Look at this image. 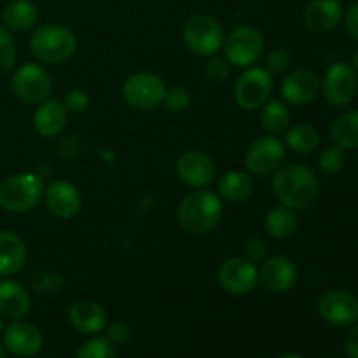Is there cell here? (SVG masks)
I'll use <instances>...</instances> for the list:
<instances>
[{
	"instance_id": "cell-19",
	"label": "cell",
	"mask_w": 358,
	"mask_h": 358,
	"mask_svg": "<svg viewBox=\"0 0 358 358\" xmlns=\"http://www.w3.org/2000/svg\"><path fill=\"white\" fill-rule=\"evenodd\" d=\"M70 324L77 332L84 336H96L107 327V311L96 301L83 299L77 301L70 308Z\"/></svg>"
},
{
	"instance_id": "cell-21",
	"label": "cell",
	"mask_w": 358,
	"mask_h": 358,
	"mask_svg": "<svg viewBox=\"0 0 358 358\" xmlns=\"http://www.w3.org/2000/svg\"><path fill=\"white\" fill-rule=\"evenodd\" d=\"M66 112L63 101L48 98L45 101L38 103L37 110L34 114V128L44 138H55L65 129L66 126Z\"/></svg>"
},
{
	"instance_id": "cell-18",
	"label": "cell",
	"mask_w": 358,
	"mask_h": 358,
	"mask_svg": "<svg viewBox=\"0 0 358 358\" xmlns=\"http://www.w3.org/2000/svg\"><path fill=\"white\" fill-rule=\"evenodd\" d=\"M259 280L271 292H289L297 282V268L292 259L285 257V255L266 257L261 262Z\"/></svg>"
},
{
	"instance_id": "cell-20",
	"label": "cell",
	"mask_w": 358,
	"mask_h": 358,
	"mask_svg": "<svg viewBox=\"0 0 358 358\" xmlns=\"http://www.w3.org/2000/svg\"><path fill=\"white\" fill-rule=\"evenodd\" d=\"M343 14L345 10L339 0H311L304 10V23L317 34H327L338 27Z\"/></svg>"
},
{
	"instance_id": "cell-24",
	"label": "cell",
	"mask_w": 358,
	"mask_h": 358,
	"mask_svg": "<svg viewBox=\"0 0 358 358\" xmlns=\"http://www.w3.org/2000/svg\"><path fill=\"white\" fill-rule=\"evenodd\" d=\"M38 9L30 0H13L2 13V23L10 31H27L37 24Z\"/></svg>"
},
{
	"instance_id": "cell-10",
	"label": "cell",
	"mask_w": 358,
	"mask_h": 358,
	"mask_svg": "<svg viewBox=\"0 0 358 358\" xmlns=\"http://www.w3.org/2000/svg\"><path fill=\"white\" fill-rule=\"evenodd\" d=\"M273 93V76L262 66H250L234 84V100L245 110H257Z\"/></svg>"
},
{
	"instance_id": "cell-41",
	"label": "cell",
	"mask_w": 358,
	"mask_h": 358,
	"mask_svg": "<svg viewBox=\"0 0 358 358\" xmlns=\"http://www.w3.org/2000/svg\"><path fill=\"white\" fill-rule=\"evenodd\" d=\"M345 348H346V355L350 358H358V325L353 327L352 331L348 332L345 341Z\"/></svg>"
},
{
	"instance_id": "cell-27",
	"label": "cell",
	"mask_w": 358,
	"mask_h": 358,
	"mask_svg": "<svg viewBox=\"0 0 358 358\" xmlns=\"http://www.w3.org/2000/svg\"><path fill=\"white\" fill-rule=\"evenodd\" d=\"M261 126L268 135L285 133L290 126V110L282 100H268L261 107Z\"/></svg>"
},
{
	"instance_id": "cell-37",
	"label": "cell",
	"mask_w": 358,
	"mask_h": 358,
	"mask_svg": "<svg viewBox=\"0 0 358 358\" xmlns=\"http://www.w3.org/2000/svg\"><path fill=\"white\" fill-rule=\"evenodd\" d=\"M66 112H72V114H83L90 107V94L84 90H70L66 93L65 100H63Z\"/></svg>"
},
{
	"instance_id": "cell-45",
	"label": "cell",
	"mask_w": 358,
	"mask_h": 358,
	"mask_svg": "<svg viewBox=\"0 0 358 358\" xmlns=\"http://www.w3.org/2000/svg\"><path fill=\"white\" fill-rule=\"evenodd\" d=\"M3 332V320H2V315H0V334Z\"/></svg>"
},
{
	"instance_id": "cell-26",
	"label": "cell",
	"mask_w": 358,
	"mask_h": 358,
	"mask_svg": "<svg viewBox=\"0 0 358 358\" xmlns=\"http://www.w3.org/2000/svg\"><path fill=\"white\" fill-rule=\"evenodd\" d=\"M264 227L275 240H287L297 231V215L287 206H275L266 213Z\"/></svg>"
},
{
	"instance_id": "cell-13",
	"label": "cell",
	"mask_w": 358,
	"mask_h": 358,
	"mask_svg": "<svg viewBox=\"0 0 358 358\" xmlns=\"http://www.w3.org/2000/svg\"><path fill=\"white\" fill-rule=\"evenodd\" d=\"M44 336L41 329L27 320H13L3 329V348L17 358L35 357L42 350Z\"/></svg>"
},
{
	"instance_id": "cell-8",
	"label": "cell",
	"mask_w": 358,
	"mask_h": 358,
	"mask_svg": "<svg viewBox=\"0 0 358 358\" xmlns=\"http://www.w3.org/2000/svg\"><path fill=\"white\" fill-rule=\"evenodd\" d=\"M13 93L28 105H38L52 93V79L44 66L38 63H24L10 79Z\"/></svg>"
},
{
	"instance_id": "cell-42",
	"label": "cell",
	"mask_w": 358,
	"mask_h": 358,
	"mask_svg": "<svg viewBox=\"0 0 358 358\" xmlns=\"http://www.w3.org/2000/svg\"><path fill=\"white\" fill-rule=\"evenodd\" d=\"M353 69L358 72V49L355 51V55H353Z\"/></svg>"
},
{
	"instance_id": "cell-12",
	"label": "cell",
	"mask_w": 358,
	"mask_h": 358,
	"mask_svg": "<svg viewBox=\"0 0 358 358\" xmlns=\"http://www.w3.org/2000/svg\"><path fill=\"white\" fill-rule=\"evenodd\" d=\"M322 94L334 107H346L358 90L357 70L348 63H334L320 83Z\"/></svg>"
},
{
	"instance_id": "cell-3",
	"label": "cell",
	"mask_w": 358,
	"mask_h": 358,
	"mask_svg": "<svg viewBox=\"0 0 358 358\" xmlns=\"http://www.w3.org/2000/svg\"><path fill=\"white\" fill-rule=\"evenodd\" d=\"M30 51L41 63L56 65L76 55L77 37L70 28L63 24H42L31 34Z\"/></svg>"
},
{
	"instance_id": "cell-11",
	"label": "cell",
	"mask_w": 358,
	"mask_h": 358,
	"mask_svg": "<svg viewBox=\"0 0 358 358\" xmlns=\"http://www.w3.org/2000/svg\"><path fill=\"white\" fill-rule=\"evenodd\" d=\"M220 289L229 296H247L257 287L259 269L245 257H229L220 264L217 273Z\"/></svg>"
},
{
	"instance_id": "cell-34",
	"label": "cell",
	"mask_w": 358,
	"mask_h": 358,
	"mask_svg": "<svg viewBox=\"0 0 358 358\" xmlns=\"http://www.w3.org/2000/svg\"><path fill=\"white\" fill-rule=\"evenodd\" d=\"M65 280L58 273H37L31 278V289L42 296H52V294L62 292Z\"/></svg>"
},
{
	"instance_id": "cell-29",
	"label": "cell",
	"mask_w": 358,
	"mask_h": 358,
	"mask_svg": "<svg viewBox=\"0 0 358 358\" xmlns=\"http://www.w3.org/2000/svg\"><path fill=\"white\" fill-rule=\"evenodd\" d=\"M285 147L294 150L296 154H310L320 143V135L311 124H294L289 126L285 131Z\"/></svg>"
},
{
	"instance_id": "cell-36",
	"label": "cell",
	"mask_w": 358,
	"mask_h": 358,
	"mask_svg": "<svg viewBox=\"0 0 358 358\" xmlns=\"http://www.w3.org/2000/svg\"><path fill=\"white\" fill-rule=\"evenodd\" d=\"M292 63V55L289 49L285 48H275L266 55L264 58V69L268 70L271 76H278V73L287 72Z\"/></svg>"
},
{
	"instance_id": "cell-14",
	"label": "cell",
	"mask_w": 358,
	"mask_h": 358,
	"mask_svg": "<svg viewBox=\"0 0 358 358\" xmlns=\"http://www.w3.org/2000/svg\"><path fill=\"white\" fill-rule=\"evenodd\" d=\"M178 178L192 189H203L213 182L217 175L215 163L201 150H185L175 164Z\"/></svg>"
},
{
	"instance_id": "cell-6",
	"label": "cell",
	"mask_w": 358,
	"mask_h": 358,
	"mask_svg": "<svg viewBox=\"0 0 358 358\" xmlns=\"http://www.w3.org/2000/svg\"><path fill=\"white\" fill-rule=\"evenodd\" d=\"M224 55L233 66L248 69L254 66L264 55V37L250 24L236 27L224 41Z\"/></svg>"
},
{
	"instance_id": "cell-17",
	"label": "cell",
	"mask_w": 358,
	"mask_h": 358,
	"mask_svg": "<svg viewBox=\"0 0 358 358\" xmlns=\"http://www.w3.org/2000/svg\"><path fill=\"white\" fill-rule=\"evenodd\" d=\"M320 77L311 69L292 70L282 80V96L289 105H306L317 98L320 91Z\"/></svg>"
},
{
	"instance_id": "cell-30",
	"label": "cell",
	"mask_w": 358,
	"mask_h": 358,
	"mask_svg": "<svg viewBox=\"0 0 358 358\" xmlns=\"http://www.w3.org/2000/svg\"><path fill=\"white\" fill-rule=\"evenodd\" d=\"M76 358H117V350L108 338L94 336L77 350Z\"/></svg>"
},
{
	"instance_id": "cell-15",
	"label": "cell",
	"mask_w": 358,
	"mask_h": 358,
	"mask_svg": "<svg viewBox=\"0 0 358 358\" xmlns=\"http://www.w3.org/2000/svg\"><path fill=\"white\" fill-rule=\"evenodd\" d=\"M318 313L334 327H350L358 320V301L346 290H329L318 301Z\"/></svg>"
},
{
	"instance_id": "cell-2",
	"label": "cell",
	"mask_w": 358,
	"mask_h": 358,
	"mask_svg": "<svg viewBox=\"0 0 358 358\" xmlns=\"http://www.w3.org/2000/svg\"><path fill=\"white\" fill-rule=\"evenodd\" d=\"M222 199L217 192L198 189L182 199L177 210L178 224L191 234H206L220 222Z\"/></svg>"
},
{
	"instance_id": "cell-33",
	"label": "cell",
	"mask_w": 358,
	"mask_h": 358,
	"mask_svg": "<svg viewBox=\"0 0 358 358\" xmlns=\"http://www.w3.org/2000/svg\"><path fill=\"white\" fill-rule=\"evenodd\" d=\"M231 70H233V63L227 59L226 55L215 52V55L208 56V59H206L205 76L212 83H224L231 76Z\"/></svg>"
},
{
	"instance_id": "cell-43",
	"label": "cell",
	"mask_w": 358,
	"mask_h": 358,
	"mask_svg": "<svg viewBox=\"0 0 358 358\" xmlns=\"http://www.w3.org/2000/svg\"><path fill=\"white\" fill-rule=\"evenodd\" d=\"M278 358H304V357L296 355V353H285V355H280Z\"/></svg>"
},
{
	"instance_id": "cell-28",
	"label": "cell",
	"mask_w": 358,
	"mask_h": 358,
	"mask_svg": "<svg viewBox=\"0 0 358 358\" xmlns=\"http://www.w3.org/2000/svg\"><path fill=\"white\" fill-rule=\"evenodd\" d=\"M332 140L341 149L358 147V110H346L334 119L331 128Z\"/></svg>"
},
{
	"instance_id": "cell-32",
	"label": "cell",
	"mask_w": 358,
	"mask_h": 358,
	"mask_svg": "<svg viewBox=\"0 0 358 358\" xmlns=\"http://www.w3.org/2000/svg\"><path fill=\"white\" fill-rule=\"evenodd\" d=\"M346 164V154L345 149L338 145L327 147L325 150H322L320 157H318V166L324 173L327 175H336L345 168Z\"/></svg>"
},
{
	"instance_id": "cell-9",
	"label": "cell",
	"mask_w": 358,
	"mask_h": 358,
	"mask_svg": "<svg viewBox=\"0 0 358 358\" xmlns=\"http://www.w3.org/2000/svg\"><path fill=\"white\" fill-rule=\"evenodd\" d=\"M287 147L278 136L264 135L255 138L245 152V168L252 175L266 177L273 175L283 164Z\"/></svg>"
},
{
	"instance_id": "cell-1",
	"label": "cell",
	"mask_w": 358,
	"mask_h": 358,
	"mask_svg": "<svg viewBox=\"0 0 358 358\" xmlns=\"http://www.w3.org/2000/svg\"><path fill=\"white\" fill-rule=\"evenodd\" d=\"M273 192L283 206L290 210H306L317 201L320 184L313 171L304 164H282L273 173Z\"/></svg>"
},
{
	"instance_id": "cell-16",
	"label": "cell",
	"mask_w": 358,
	"mask_h": 358,
	"mask_svg": "<svg viewBox=\"0 0 358 358\" xmlns=\"http://www.w3.org/2000/svg\"><path fill=\"white\" fill-rule=\"evenodd\" d=\"M44 201L49 213L62 220L76 219L83 210V196L79 189L66 180H55L45 187Z\"/></svg>"
},
{
	"instance_id": "cell-4",
	"label": "cell",
	"mask_w": 358,
	"mask_h": 358,
	"mask_svg": "<svg viewBox=\"0 0 358 358\" xmlns=\"http://www.w3.org/2000/svg\"><path fill=\"white\" fill-rule=\"evenodd\" d=\"M44 180L37 173H16L0 184V206L10 213L34 210L44 198Z\"/></svg>"
},
{
	"instance_id": "cell-5",
	"label": "cell",
	"mask_w": 358,
	"mask_h": 358,
	"mask_svg": "<svg viewBox=\"0 0 358 358\" xmlns=\"http://www.w3.org/2000/svg\"><path fill=\"white\" fill-rule=\"evenodd\" d=\"M184 41L198 56L208 58L224 45V28L210 14H192L184 23Z\"/></svg>"
},
{
	"instance_id": "cell-40",
	"label": "cell",
	"mask_w": 358,
	"mask_h": 358,
	"mask_svg": "<svg viewBox=\"0 0 358 358\" xmlns=\"http://www.w3.org/2000/svg\"><path fill=\"white\" fill-rule=\"evenodd\" d=\"M345 24L348 34L352 35L355 41H358V2L353 3V6H350V9L346 10Z\"/></svg>"
},
{
	"instance_id": "cell-44",
	"label": "cell",
	"mask_w": 358,
	"mask_h": 358,
	"mask_svg": "<svg viewBox=\"0 0 358 358\" xmlns=\"http://www.w3.org/2000/svg\"><path fill=\"white\" fill-rule=\"evenodd\" d=\"M0 358H6V348H3L2 343H0Z\"/></svg>"
},
{
	"instance_id": "cell-22",
	"label": "cell",
	"mask_w": 358,
	"mask_h": 358,
	"mask_svg": "<svg viewBox=\"0 0 358 358\" xmlns=\"http://www.w3.org/2000/svg\"><path fill=\"white\" fill-rule=\"evenodd\" d=\"M28 250L24 241L13 231H0V276H13L27 266Z\"/></svg>"
},
{
	"instance_id": "cell-38",
	"label": "cell",
	"mask_w": 358,
	"mask_h": 358,
	"mask_svg": "<svg viewBox=\"0 0 358 358\" xmlns=\"http://www.w3.org/2000/svg\"><path fill=\"white\" fill-rule=\"evenodd\" d=\"M243 257L254 262L255 266L268 257V245L261 238H250L243 247Z\"/></svg>"
},
{
	"instance_id": "cell-25",
	"label": "cell",
	"mask_w": 358,
	"mask_h": 358,
	"mask_svg": "<svg viewBox=\"0 0 358 358\" xmlns=\"http://www.w3.org/2000/svg\"><path fill=\"white\" fill-rule=\"evenodd\" d=\"M254 192V180L245 171H227L217 184V194L229 203H243Z\"/></svg>"
},
{
	"instance_id": "cell-35",
	"label": "cell",
	"mask_w": 358,
	"mask_h": 358,
	"mask_svg": "<svg viewBox=\"0 0 358 358\" xmlns=\"http://www.w3.org/2000/svg\"><path fill=\"white\" fill-rule=\"evenodd\" d=\"M163 103L173 114H182V112H185L191 107V93L182 86H173L170 90L166 87Z\"/></svg>"
},
{
	"instance_id": "cell-31",
	"label": "cell",
	"mask_w": 358,
	"mask_h": 358,
	"mask_svg": "<svg viewBox=\"0 0 358 358\" xmlns=\"http://www.w3.org/2000/svg\"><path fill=\"white\" fill-rule=\"evenodd\" d=\"M16 63V42L13 34L3 24H0V76L9 73Z\"/></svg>"
},
{
	"instance_id": "cell-23",
	"label": "cell",
	"mask_w": 358,
	"mask_h": 358,
	"mask_svg": "<svg viewBox=\"0 0 358 358\" xmlns=\"http://www.w3.org/2000/svg\"><path fill=\"white\" fill-rule=\"evenodd\" d=\"M31 299L28 290L14 280L0 282V315L10 320H21L28 315Z\"/></svg>"
},
{
	"instance_id": "cell-39",
	"label": "cell",
	"mask_w": 358,
	"mask_h": 358,
	"mask_svg": "<svg viewBox=\"0 0 358 358\" xmlns=\"http://www.w3.org/2000/svg\"><path fill=\"white\" fill-rule=\"evenodd\" d=\"M129 336H131V329H129V325L126 324V322L115 320L112 322V324H108L107 338L110 339L114 345H124L129 339Z\"/></svg>"
},
{
	"instance_id": "cell-7",
	"label": "cell",
	"mask_w": 358,
	"mask_h": 358,
	"mask_svg": "<svg viewBox=\"0 0 358 358\" xmlns=\"http://www.w3.org/2000/svg\"><path fill=\"white\" fill-rule=\"evenodd\" d=\"M166 86L156 73L138 72L122 83L121 94L129 107L136 110H154L164 100Z\"/></svg>"
}]
</instances>
